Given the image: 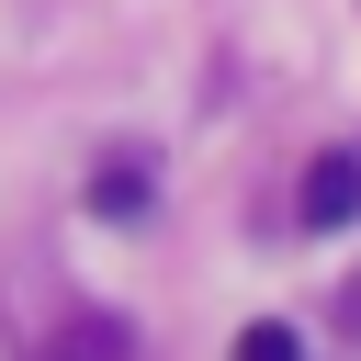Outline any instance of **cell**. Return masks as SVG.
Wrapping results in <instances>:
<instances>
[{
    "instance_id": "obj_1",
    "label": "cell",
    "mask_w": 361,
    "mask_h": 361,
    "mask_svg": "<svg viewBox=\"0 0 361 361\" xmlns=\"http://www.w3.org/2000/svg\"><path fill=\"white\" fill-rule=\"evenodd\" d=\"M293 214H305L316 237H327V226H350V214H361V147L316 158V169H305V203H293Z\"/></svg>"
},
{
    "instance_id": "obj_2",
    "label": "cell",
    "mask_w": 361,
    "mask_h": 361,
    "mask_svg": "<svg viewBox=\"0 0 361 361\" xmlns=\"http://www.w3.org/2000/svg\"><path fill=\"white\" fill-rule=\"evenodd\" d=\"M90 214H147V158H113L90 180Z\"/></svg>"
},
{
    "instance_id": "obj_3",
    "label": "cell",
    "mask_w": 361,
    "mask_h": 361,
    "mask_svg": "<svg viewBox=\"0 0 361 361\" xmlns=\"http://www.w3.org/2000/svg\"><path fill=\"white\" fill-rule=\"evenodd\" d=\"M237 361H305L293 327H237Z\"/></svg>"
}]
</instances>
